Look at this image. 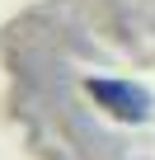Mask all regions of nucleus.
I'll return each instance as SVG.
<instances>
[{
  "label": "nucleus",
  "mask_w": 155,
  "mask_h": 160,
  "mask_svg": "<svg viewBox=\"0 0 155 160\" xmlns=\"http://www.w3.org/2000/svg\"><path fill=\"white\" fill-rule=\"evenodd\" d=\"M90 94H94L108 113H118V118H127V122H146V118H150V90L132 85V80H90Z\"/></svg>",
  "instance_id": "obj_1"
}]
</instances>
